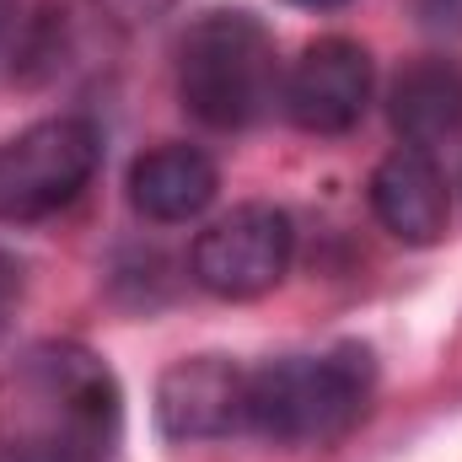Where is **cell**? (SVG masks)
Instances as JSON below:
<instances>
[{
    "mask_svg": "<svg viewBox=\"0 0 462 462\" xmlns=\"http://www.w3.org/2000/svg\"><path fill=\"white\" fill-rule=\"evenodd\" d=\"M124 398L81 345H32L0 376V462H114Z\"/></svg>",
    "mask_w": 462,
    "mask_h": 462,
    "instance_id": "1",
    "label": "cell"
},
{
    "mask_svg": "<svg viewBox=\"0 0 462 462\" xmlns=\"http://www.w3.org/2000/svg\"><path fill=\"white\" fill-rule=\"evenodd\" d=\"M371 398V355L328 349V355H285L247 371V425L274 447H323L339 441Z\"/></svg>",
    "mask_w": 462,
    "mask_h": 462,
    "instance_id": "2",
    "label": "cell"
},
{
    "mask_svg": "<svg viewBox=\"0 0 462 462\" xmlns=\"http://www.w3.org/2000/svg\"><path fill=\"white\" fill-rule=\"evenodd\" d=\"M280 92L274 38L247 11H210L178 43V97L210 129H247Z\"/></svg>",
    "mask_w": 462,
    "mask_h": 462,
    "instance_id": "3",
    "label": "cell"
},
{
    "mask_svg": "<svg viewBox=\"0 0 462 462\" xmlns=\"http://www.w3.org/2000/svg\"><path fill=\"white\" fill-rule=\"evenodd\" d=\"M103 134L92 118H43L0 140V221H43L65 210L97 172Z\"/></svg>",
    "mask_w": 462,
    "mask_h": 462,
    "instance_id": "4",
    "label": "cell"
},
{
    "mask_svg": "<svg viewBox=\"0 0 462 462\" xmlns=\"http://www.w3.org/2000/svg\"><path fill=\"white\" fill-rule=\"evenodd\" d=\"M296 258V226L280 205H236L199 231L189 269L221 301H253L285 280Z\"/></svg>",
    "mask_w": 462,
    "mask_h": 462,
    "instance_id": "5",
    "label": "cell"
},
{
    "mask_svg": "<svg viewBox=\"0 0 462 462\" xmlns=\"http://www.w3.org/2000/svg\"><path fill=\"white\" fill-rule=\"evenodd\" d=\"M371 54L355 38H318L301 49V60L291 65L280 103L296 129L307 134H345L360 124L365 103H371Z\"/></svg>",
    "mask_w": 462,
    "mask_h": 462,
    "instance_id": "6",
    "label": "cell"
},
{
    "mask_svg": "<svg viewBox=\"0 0 462 462\" xmlns=\"http://www.w3.org/2000/svg\"><path fill=\"white\" fill-rule=\"evenodd\" d=\"M156 425L172 441H216L247 425V365L226 355H194L162 371Z\"/></svg>",
    "mask_w": 462,
    "mask_h": 462,
    "instance_id": "7",
    "label": "cell"
},
{
    "mask_svg": "<svg viewBox=\"0 0 462 462\" xmlns=\"http://www.w3.org/2000/svg\"><path fill=\"white\" fill-rule=\"evenodd\" d=\"M371 210H376V221L393 231L398 242L430 247V242H441V231L452 221L447 172H441L425 151L403 145V151H393V156L371 172Z\"/></svg>",
    "mask_w": 462,
    "mask_h": 462,
    "instance_id": "8",
    "label": "cell"
},
{
    "mask_svg": "<svg viewBox=\"0 0 462 462\" xmlns=\"http://www.w3.org/2000/svg\"><path fill=\"white\" fill-rule=\"evenodd\" d=\"M216 189H221V172L194 145H156V151L134 156V167H129V205L156 226L205 216Z\"/></svg>",
    "mask_w": 462,
    "mask_h": 462,
    "instance_id": "9",
    "label": "cell"
},
{
    "mask_svg": "<svg viewBox=\"0 0 462 462\" xmlns=\"http://www.w3.org/2000/svg\"><path fill=\"white\" fill-rule=\"evenodd\" d=\"M387 114H393V129H398L414 151H425V145H436V140H452L462 129V70L447 65V60H420V65H409V70L393 81Z\"/></svg>",
    "mask_w": 462,
    "mask_h": 462,
    "instance_id": "10",
    "label": "cell"
},
{
    "mask_svg": "<svg viewBox=\"0 0 462 462\" xmlns=\"http://www.w3.org/2000/svg\"><path fill=\"white\" fill-rule=\"evenodd\" d=\"M22 291H27V280H22V263L0 247V339L11 334V323H16V307H22Z\"/></svg>",
    "mask_w": 462,
    "mask_h": 462,
    "instance_id": "11",
    "label": "cell"
},
{
    "mask_svg": "<svg viewBox=\"0 0 462 462\" xmlns=\"http://www.w3.org/2000/svg\"><path fill=\"white\" fill-rule=\"evenodd\" d=\"M114 22L124 27H140V22H156V16H167L172 11V0H97Z\"/></svg>",
    "mask_w": 462,
    "mask_h": 462,
    "instance_id": "12",
    "label": "cell"
},
{
    "mask_svg": "<svg viewBox=\"0 0 462 462\" xmlns=\"http://www.w3.org/2000/svg\"><path fill=\"white\" fill-rule=\"evenodd\" d=\"M430 22H462V0H425Z\"/></svg>",
    "mask_w": 462,
    "mask_h": 462,
    "instance_id": "13",
    "label": "cell"
},
{
    "mask_svg": "<svg viewBox=\"0 0 462 462\" xmlns=\"http://www.w3.org/2000/svg\"><path fill=\"white\" fill-rule=\"evenodd\" d=\"M296 5H307V11H339L345 0H296Z\"/></svg>",
    "mask_w": 462,
    "mask_h": 462,
    "instance_id": "14",
    "label": "cell"
}]
</instances>
